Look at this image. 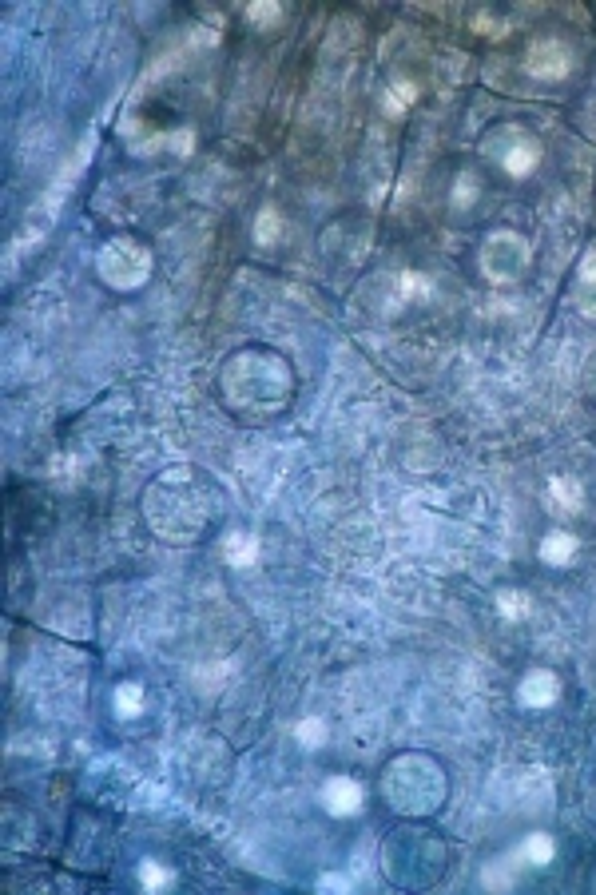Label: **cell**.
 Instances as JSON below:
<instances>
[{"label":"cell","instance_id":"cell-1","mask_svg":"<svg viewBox=\"0 0 596 895\" xmlns=\"http://www.w3.org/2000/svg\"><path fill=\"white\" fill-rule=\"evenodd\" d=\"M100 275L116 291H136L151 275V251L136 239H112L100 251Z\"/></svg>","mask_w":596,"mask_h":895},{"label":"cell","instance_id":"cell-2","mask_svg":"<svg viewBox=\"0 0 596 895\" xmlns=\"http://www.w3.org/2000/svg\"><path fill=\"white\" fill-rule=\"evenodd\" d=\"M533 259V247L525 235L517 231H493L485 243H481V271L493 279V283H517L525 275Z\"/></svg>","mask_w":596,"mask_h":895},{"label":"cell","instance_id":"cell-3","mask_svg":"<svg viewBox=\"0 0 596 895\" xmlns=\"http://www.w3.org/2000/svg\"><path fill=\"white\" fill-rule=\"evenodd\" d=\"M525 64H529V72L537 80H565L573 72V48L565 40H557V36H541V40L529 44Z\"/></svg>","mask_w":596,"mask_h":895},{"label":"cell","instance_id":"cell-4","mask_svg":"<svg viewBox=\"0 0 596 895\" xmlns=\"http://www.w3.org/2000/svg\"><path fill=\"white\" fill-rule=\"evenodd\" d=\"M501 168L505 176L525 179L541 168V144L525 136L521 128H505V148H501Z\"/></svg>","mask_w":596,"mask_h":895},{"label":"cell","instance_id":"cell-5","mask_svg":"<svg viewBox=\"0 0 596 895\" xmlns=\"http://www.w3.org/2000/svg\"><path fill=\"white\" fill-rule=\"evenodd\" d=\"M318 800H322V808L330 816H358L366 808V788L354 776H330L322 784V796Z\"/></svg>","mask_w":596,"mask_h":895},{"label":"cell","instance_id":"cell-6","mask_svg":"<svg viewBox=\"0 0 596 895\" xmlns=\"http://www.w3.org/2000/svg\"><path fill=\"white\" fill-rule=\"evenodd\" d=\"M557 697H561V681H557L553 669H533V673H525V681L517 685V701H521L525 709H553Z\"/></svg>","mask_w":596,"mask_h":895},{"label":"cell","instance_id":"cell-7","mask_svg":"<svg viewBox=\"0 0 596 895\" xmlns=\"http://www.w3.org/2000/svg\"><path fill=\"white\" fill-rule=\"evenodd\" d=\"M553 856H557V840H553L549 832H533V836H525V840L513 848V856H509L505 864H509L513 872H525V868H549Z\"/></svg>","mask_w":596,"mask_h":895},{"label":"cell","instance_id":"cell-8","mask_svg":"<svg viewBox=\"0 0 596 895\" xmlns=\"http://www.w3.org/2000/svg\"><path fill=\"white\" fill-rule=\"evenodd\" d=\"M541 561L545 565H573L577 561V553H581V537L577 534H569V530H553V534H545L541 537Z\"/></svg>","mask_w":596,"mask_h":895},{"label":"cell","instance_id":"cell-9","mask_svg":"<svg viewBox=\"0 0 596 895\" xmlns=\"http://www.w3.org/2000/svg\"><path fill=\"white\" fill-rule=\"evenodd\" d=\"M219 553H223V561H227V565L247 569V565H255V561H259V541H255V534L231 530V534H223V541H219Z\"/></svg>","mask_w":596,"mask_h":895},{"label":"cell","instance_id":"cell-10","mask_svg":"<svg viewBox=\"0 0 596 895\" xmlns=\"http://www.w3.org/2000/svg\"><path fill=\"white\" fill-rule=\"evenodd\" d=\"M549 502H553V510H561V514H581L585 510V486L577 482V478H553L549 482Z\"/></svg>","mask_w":596,"mask_h":895},{"label":"cell","instance_id":"cell-11","mask_svg":"<svg viewBox=\"0 0 596 895\" xmlns=\"http://www.w3.org/2000/svg\"><path fill=\"white\" fill-rule=\"evenodd\" d=\"M497 613H501L505 621H525V617L533 613V597H529L525 589H501V593H497Z\"/></svg>","mask_w":596,"mask_h":895},{"label":"cell","instance_id":"cell-12","mask_svg":"<svg viewBox=\"0 0 596 895\" xmlns=\"http://www.w3.org/2000/svg\"><path fill=\"white\" fill-rule=\"evenodd\" d=\"M279 235H283V215H279L275 203H267L259 211V219H255V243L259 247H271V243H279Z\"/></svg>","mask_w":596,"mask_h":895},{"label":"cell","instance_id":"cell-13","mask_svg":"<svg viewBox=\"0 0 596 895\" xmlns=\"http://www.w3.org/2000/svg\"><path fill=\"white\" fill-rule=\"evenodd\" d=\"M398 287H402V299H406V303H426L430 291H434V283H430L422 271H402V275H398Z\"/></svg>","mask_w":596,"mask_h":895},{"label":"cell","instance_id":"cell-14","mask_svg":"<svg viewBox=\"0 0 596 895\" xmlns=\"http://www.w3.org/2000/svg\"><path fill=\"white\" fill-rule=\"evenodd\" d=\"M414 100H418V84H414V80H398V84L386 92V112H390V116H402Z\"/></svg>","mask_w":596,"mask_h":895},{"label":"cell","instance_id":"cell-15","mask_svg":"<svg viewBox=\"0 0 596 895\" xmlns=\"http://www.w3.org/2000/svg\"><path fill=\"white\" fill-rule=\"evenodd\" d=\"M116 713L120 716H140L144 713V685H136V681L120 685V689H116Z\"/></svg>","mask_w":596,"mask_h":895},{"label":"cell","instance_id":"cell-16","mask_svg":"<svg viewBox=\"0 0 596 895\" xmlns=\"http://www.w3.org/2000/svg\"><path fill=\"white\" fill-rule=\"evenodd\" d=\"M295 736L302 748H322V744H326V720H322V716H306V720H298Z\"/></svg>","mask_w":596,"mask_h":895},{"label":"cell","instance_id":"cell-17","mask_svg":"<svg viewBox=\"0 0 596 895\" xmlns=\"http://www.w3.org/2000/svg\"><path fill=\"white\" fill-rule=\"evenodd\" d=\"M140 884H144L148 892H163V888L175 884V872L163 868V864H155V860H148V864H140Z\"/></svg>","mask_w":596,"mask_h":895},{"label":"cell","instance_id":"cell-18","mask_svg":"<svg viewBox=\"0 0 596 895\" xmlns=\"http://www.w3.org/2000/svg\"><path fill=\"white\" fill-rule=\"evenodd\" d=\"M279 16H283V4H275V0H255V4H247V20L259 24V28L279 24Z\"/></svg>","mask_w":596,"mask_h":895},{"label":"cell","instance_id":"cell-19","mask_svg":"<svg viewBox=\"0 0 596 895\" xmlns=\"http://www.w3.org/2000/svg\"><path fill=\"white\" fill-rule=\"evenodd\" d=\"M477 191H481L477 176H461L457 179V195H453V203H457V207H465V203H473V199H477Z\"/></svg>","mask_w":596,"mask_h":895},{"label":"cell","instance_id":"cell-20","mask_svg":"<svg viewBox=\"0 0 596 895\" xmlns=\"http://www.w3.org/2000/svg\"><path fill=\"white\" fill-rule=\"evenodd\" d=\"M581 283H585V287H596V243L585 251V259H581Z\"/></svg>","mask_w":596,"mask_h":895},{"label":"cell","instance_id":"cell-21","mask_svg":"<svg viewBox=\"0 0 596 895\" xmlns=\"http://www.w3.org/2000/svg\"><path fill=\"white\" fill-rule=\"evenodd\" d=\"M171 148H175L179 156H187V152L195 148V132H191V128H175V136H171Z\"/></svg>","mask_w":596,"mask_h":895},{"label":"cell","instance_id":"cell-22","mask_svg":"<svg viewBox=\"0 0 596 895\" xmlns=\"http://www.w3.org/2000/svg\"><path fill=\"white\" fill-rule=\"evenodd\" d=\"M318 888H322V892H350V888H354V880H350V876H322V880H318Z\"/></svg>","mask_w":596,"mask_h":895}]
</instances>
